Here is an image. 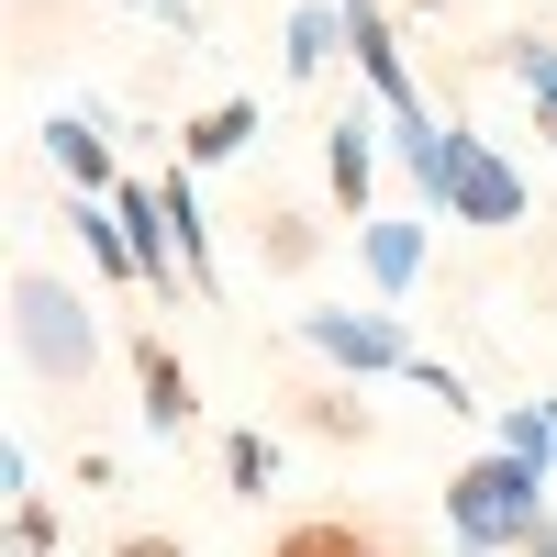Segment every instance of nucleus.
<instances>
[{
    "label": "nucleus",
    "mask_w": 557,
    "mask_h": 557,
    "mask_svg": "<svg viewBox=\"0 0 557 557\" xmlns=\"http://www.w3.org/2000/svg\"><path fill=\"white\" fill-rule=\"evenodd\" d=\"M391 168L424 190L435 223H469V235H513V223L535 212L524 168L502 157L491 134H469V123H391Z\"/></svg>",
    "instance_id": "obj_1"
},
{
    "label": "nucleus",
    "mask_w": 557,
    "mask_h": 557,
    "mask_svg": "<svg viewBox=\"0 0 557 557\" xmlns=\"http://www.w3.org/2000/svg\"><path fill=\"white\" fill-rule=\"evenodd\" d=\"M12 357H23V380L34 391H89L112 368V335H101V312H89L78 278L57 268H12Z\"/></svg>",
    "instance_id": "obj_2"
},
{
    "label": "nucleus",
    "mask_w": 557,
    "mask_h": 557,
    "mask_svg": "<svg viewBox=\"0 0 557 557\" xmlns=\"http://www.w3.org/2000/svg\"><path fill=\"white\" fill-rule=\"evenodd\" d=\"M535 513H546V469L535 457L491 446V457H469V469H446V546L457 557H513L535 535Z\"/></svg>",
    "instance_id": "obj_3"
},
{
    "label": "nucleus",
    "mask_w": 557,
    "mask_h": 557,
    "mask_svg": "<svg viewBox=\"0 0 557 557\" xmlns=\"http://www.w3.org/2000/svg\"><path fill=\"white\" fill-rule=\"evenodd\" d=\"M301 346L335 368V380H412V368H424V346H412V323L391 312V301H312L301 312Z\"/></svg>",
    "instance_id": "obj_4"
},
{
    "label": "nucleus",
    "mask_w": 557,
    "mask_h": 557,
    "mask_svg": "<svg viewBox=\"0 0 557 557\" xmlns=\"http://www.w3.org/2000/svg\"><path fill=\"white\" fill-rule=\"evenodd\" d=\"M380 168H391V112L357 89V101L323 123V190H335V212H346V223L380 212Z\"/></svg>",
    "instance_id": "obj_5"
},
{
    "label": "nucleus",
    "mask_w": 557,
    "mask_h": 557,
    "mask_svg": "<svg viewBox=\"0 0 557 557\" xmlns=\"http://www.w3.org/2000/svg\"><path fill=\"white\" fill-rule=\"evenodd\" d=\"M257 557H424L401 524H380V513H335V502H323V513H290V524H268V546Z\"/></svg>",
    "instance_id": "obj_6"
},
{
    "label": "nucleus",
    "mask_w": 557,
    "mask_h": 557,
    "mask_svg": "<svg viewBox=\"0 0 557 557\" xmlns=\"http://www.w3.org/2000/svg\"><path fill=\"white\" fill-rule=\"evenodd\" d=\"M123 368H134V412H146V435H190L201 424V380H190V357H178L168 335H134Z\"/></svg>",
    "instance_id": "obj_7"
},
{
    "label": "nucleus",
    "mask_w": 557,
    "mask_h": 557,
    "mask_svg": "<svg viewBox=\"0 0 557 557\" xmlns=\"http://www.w3.org/2000/svg\"><path fill=\"white\" fill-rule=\"evenodd\" d=\"M424 257H435V212H368L357 223V278L380 301H401L412 278H424Z\"/></svg>",
    "instance_id": "obj_8"
},
{
    "label": "nucleus",
    "mask_w": 557,
    "mask_h": 557,
    "mask_svg": "<svg viewBox=\"0 0 557 557\" xmlns=\"http://www.w3.org/2000/svg\"><path fill=\"white\" fill-rule=\"evenodd\" d=\"M268 401L290 412L301 435H323V446H368V435H380V412H368L357 380H290V391H268Z\"/></svg>",
    "instance_id": "obj_9"
},
{
    "label": "nucleus",
    "mask_w": 557,
    "mask_h": 557,
    "mask_svg": "<svg viewBox=\"0 0 557 557\" xmlns=\"http://www.w3.org/2000/svg\"><path fill=\"white\" fill-rule=\"evenodd\" d=\"M45 157H57V168L78 178V190H101V201H112L123 178H134V168L112 157V112H101V101H89V112H57V123H45Z\"/></svg>",
    "instance_id": "obj_10"
},
{
    "label": "nucleus",
    "mask_w": 557,
    "mask_h": 557,
    "mask_svg": "<svg viewBox=\"0 0 557 557\" xmlns=\"http://www.w3.org/2000/svg\"><path fill=\"white\" fill-rule=\"evenodd\" d=\"M246 223H257V268H268V278H312V268H323V223H312L290 190H268Z\"/></svg>",
    "instance_id": "obj_11"
},
{
    "label": "nucleus",
    "mask_w": 557,
    "mask_h": 557,
    "mask_svg": "<svg viewBox=\"0 0 557 557\" xmlns=\"http://www.w3.org/2000/svg\"><path fill=\"white\" fill-rule=\"evenodd\" d=\"M257 101H246V89H223V101H201L190 123H178V168H223V157H246L257 146Z\"/></svg>",
    "instance_id": "obj_12"
},
{
    "label": "nucleus",
    "mask_w": 557,
    "mask_h": 557,
    "mask_svg": "<svg viewBox=\"0 0 557 557\" xmlns=\"http://www.w3.org/2000/svg\"><path fill=\"white\" fill-rule=\"evenodd\" d=\"M346 57V0H290V23H278V78H323Z\"/></svg>",
    "instance_id": "obj_13"
},
{
    "label": "nucleus",
    "mask_w": 557,
    "mask_h": 557,
    "mask_svg": "<svg viewBox=\"0 0 557 557\" xmlns=\"http://www.w3.org/2000/svg\"><path fill=\"white\" fill-rule=\"evenodd\" d=\"M157 190H168V223H178V257H190V290L212 301V290H223V268H212V223H201V168H178V157H168V168H157Z\"/></svg>",
    "instance_id": "obj_14"
},
{
    "label": "nucleus",
    "mask_w": 557,
    "mask_h": 557,
    "mask_svg": "<svg viewBox=\"0 0 557 557\" xmlns=\"http://www.w3.org/2000/svg\"><path fill=\"white\" fill-rule=\"evenodd\" d=\"M67 235L89 246V268H101V278H134V290H146V268H134V235H123V212H112L101 190H78V201H67Z\"/></svg>",
    "instance_id": "obj_15"
},
{
    "label": "nucleus",
    "mask_w": 557,
    "mask_h": 557,
    "mask_svg": "<svg viewBox=\"0 0 557 557\" xmlns=\"http://www.w3.org/2000/svg\"><path fill=\"white\" fill-rule=\"evenodd\" d=\"M502 78L535 101V134H546V157H557V45L546 34H502Z\"/></svg>",
    "instance_id": "obj_16"
},
{
    "label": "nucleus",
    "mask_w": 557,
    "mask_h": 557,
    "mask_svg": "<svg viewBox=\"0 0 557 557\" xmlns=\"http://www.w3.org/2000/svg\"><path fill=\"white\" fill-rule=\"evenodd\" d=\"M212 469H223L235 502H268V491H278V435H268V424H235V435L212 446Z\"/></svg>",
    "instance_id": "obj_17"
},
{
    "label": "nucleus",
    "mask_w": 557,
    "mask_h": 557,
    "mask_svg": "<svg viewBox=\"0 0 557 557\" xmlns=\"http://www.w3.org/2000/svg\"><path fill=\"white\" fill-rule=\"evenodd\" d=\"M502 446L535 457V469L557 480V424H546V401H502Z\"/></svg>",
    "instance_id": "obj_18"
},
{
    "label": "nucleus",
    "mask_w": 557,
    "mask_h": 557,
    "mask_svg": "<svg viewBox=\"0 0 557 557\" xmlns=\"http://www.w3.org/2000/svg\"><path fill=\"white\" fill-rule=\"evenodd\" d=\"M45 546H57V502H12V557H45Z\"/></svg>",
    "instance_id": "obj_19"
},
{
    "label": "nucleus",
    "mask_w": 557,
    "mask_h": 557,
    "mask_svg": "<svg viewBox=\"0 0 557 557\" xmlns=\"http://www.w3.org/2000/svg\"><path fill=\"white\" fill-rule=\"evenodd\" d=\"M101 557H190V535H168V524H123Z\"/></svg>",
    "instance_id": "obj_20"
},
{
    "label": "nucleus",
    "mask_w": 557,
    "mask_h": 557,
    "mask_svg": "<svg viewBox=\"0 0 557 557\" xmlns=\"http://www.w3.org/2000/svg\"><path fill=\"white\" fill-rule=\"evenodd\" d=\"M412 391H435L446 412H480V401H469V368H446V357H424V368H412Z\"/></svg>",
    "instance_id": "obj_21"
},
{
    "label": "nucleus",
    "mask_w": 557,
    "mask_h": 557,
    "mask_svg": "<svg viewBox=\"0 0 557 557\" xmlns=\"http://www.w3.org/2000/svg\"><path fill=\"white\" fill-rule=\"evenodd\" d=\"M157 34H178V45H201V0H134Z\"/></svg>",
    "instance_id": "obj_22"
},
{
    "label": "nucleus",
    "mask_w": 557,
    "mask_h": 557,
    "mask_svg": "<svg viewBox=\"0 0 557 557\" xmlns=\"http://www.w3.org/2000/svg\"><path fill=\"white\" fill-rule=\"evenodd\" d=\"M513 557H557V513H535V535H524Z\"/></svg>",
    "instance_id": "obj_23"
},
{
    "label": "nucleus",
    "mask_w": 557,
    "mask_h": 557,
    "mask_svg": "<svg viewBox=\"0 0 557 557\" xmlns=\"http://www.w3.org/2000/svg\"><path fill=\"white\" fill-rule=\"evenodd\" d=\"M391 12H446V0H391Z\"/></svg>",
    "instance_id": "obj_24"
},
{
    "label": "nucleus",
    "mask_w": 557,
    "mask_h": 557,
    "mask_svg": "<svg viewBox=\"0 0 557 557\" xmlns=\"http://www.w3.org/2000/svg\"><path fill=\"white\" fill-rule=\"evenodd\" d=\"M546 424H557V401H546Z\"/></svg>",
    "instance_id": "obj_25"
}]
</instances>
